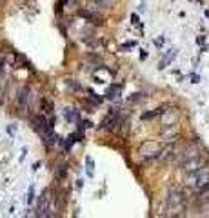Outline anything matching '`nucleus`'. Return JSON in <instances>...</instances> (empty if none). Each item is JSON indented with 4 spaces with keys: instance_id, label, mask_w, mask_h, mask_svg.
Returning a JSON list of instances; mask_svg holds the SVG:
<instances>
[{
    "instance_id": "nucleus-4",
    "label": "nucleus",
    "mask_w": 209,
    "mask_h": 218,
    "mask_svg": "<svg viewBox=\"0 0 209 218\" xmlns=\"http://www.w3.org/2000/svg\"><path fill=\"white\" fill-rule=\"evenodd\" d=\"M49 200H51V196H49V189H46L42 196H40V200H38V216H48L49 213Z\"/></svg>"
},
{
    "instance_id": "nucleus-16",
    "label": "nucleus",
    "mask_w": 209,
    "mask_h": 218,
    "mask_svg": "<svg viewBox=\"0 0 209 218\" xmlns=\"http://www.w3.org/2000/svg\"><path fill=\"white\" fill-rule=\"evenodd\" d=\"M202 211H204V215L209 216V202H204V207H202Z\"/></svg>"
},
{
    "instance_id": "nucleus-11",
    "label": "nucleus",
    "mask_w": 209,
    "mask_h": 218,
    "mask_svg": "<svg viewBox=\"0 0 209 218\" xmlns=\"http://www.w3.org/2000/svg\"><path fill=\"white\" fill-rule=\"evenodd\" d=\"M64 115H66V120H69V122H75V120H78V117H77V113L73 111L71 107H67L66 111H64Z\"/></svg>"
},
{
    "instance_id": "nucleus-21",
    "label": "nucleus",
    "mask_w": 209,
    "mask_h": 218,
    "mask_svg": "<svg viewBox=\"0 0 209 218\" xmlns=\"http://www.w3.org/2000/svg\"><path fill=\"white\" fill-rule=\"evenodd\" d=\"M131 20H133V24H138V17H137V15H133Z\"/></svg>"
},
{
    "instance_id": "nucleus-18",
    "label": "nucleus",
    "mask_w": 209,
    "mask_h": 218,
    "mask_svg": "<svg viewBox=\"0 0 209 218\" xmlns=\"http://www.w3.org/2000/svg\"><path fill=\"white\" fill-rule=\"evenodd\" d=\"M8 133H9L11 136H13V135H15V126H9V127H8Z\"/></svg>"
},
{
    "instance_id": "nucleus-15",
    "label": "nucleus",
    "mask_w": 209,
    "mask_h": 218,
    "mask_svg": "<svg viewBox=\"0 0 209 218\" xmlns=\"http://www.w3.org/2000/svg\"><path fill=\"white\" fill-rule=\"evenodd\" d=\"M98 8H107V6H111V0H93Z\"/></svg>"
},
{
    "instance_id": "nucleus-17",
    "label": "nucleus",
    "mask_w": 209,
    "mask_h": 218,
    "mask_svg": "<svg viewBox=\"0 0 209 218\" xmlns=\"http://www.w3.org/2000/svg\"><path fill=\"white\" fill-rule=\"evenodd\" d=\"M129 47H135V42H129V44H124L122 49H129Z\"/></svg>"
},
{
    "instance_id": "nucleus-9",
    "label": "nucleus",
    "mask_w": 209,
    "mask_h": 218,
    "mask_svg": "<svg viewBox=\"0 0 209 218\" xmlns=\"http://www.w3.org/2000/svg\"><path fill=\"white\" fill-rule=\"evenodd\" d=\"M28 102H29V89H22V91H20V97H18V104H20V107L28 106Z\"/></svg>"
},
{
    "instance_id": "nucleus-20",
    "label": "nucleus",
    "mask_w": 209,
    "mask_h": 218,
    "mask_svg": "<svg viewBox=\"0 0 209 218\" xmlns=\"http://www.w3.org/2000/svg\"><path fill=\"white\" fill-rule=\"evenodd\" d=\"M155 44H157V46H162V44H164V38H158V40H155Z\"/></svg>"
},
{
    "instance_id": "nucleus-3",
    "label": "nucleus",
    "mask_w": 209,
    "mask_h": 218,
    "mask_svg": "<svg viewBox=\"0 0 209 218\" xmlns=\"http://www.w3.org/2000/svg\"><path fill=\"white\" fill-rule=\"evenodd\" d=\"M200 167H206V158L202 156V153L197 155V156H191V158H187V160L182 162V169H184V171H187V173L197 171V169H200Z\"/></svg>"
},
{
    "instance_id": "nucleus-2",
    "label": "nucleus",
    "mask_w": 209,
    "mask_h": 218,
    "mask_svg": "<svg viewBox=\"0 0 209 218\" xmlns=\"http://www.w3.org/2000/svg\"><path fill=\"white\" fill-rule=\"evenodd\" d=\"M184 204H186L184 195H182L178 189L171 187L169 189V196H167V207H169L171 211H182L184 209Z\"/></svg>"
},
{
    "instance_id": "nucleus-7",
    "label": "nucleus",
    "mask_w": 209,
    "mask_h": 218,
    "mask_svg": "<svg viewBox=\"0 0 209 218\" xmlns=\"http://www.w3.org/2000/svg\"><path fill=\"white\" fill-rule=\"evenodd\" d=\"M42 136H44V142L48 146H55L57 144V135L51 131V129H48V131H44L42 133Z\"/></svg>"
},
{
    "instance_id": "nucleus-13",
    "label": "nucleus",
    "mask_w": 209,
    "mask_h": 218,
    "mask_svg": "<svg viewBox=\"0 0 209 218\" xmlns=\"http://www.w3.org/2000/svg\"><path fill=\"white\" fill-rule=\"evenodd\" d=\"M86 169H87V176H93V173H95V171H93V167H95V164H93V160H91V156H87V158H86Z\"/></svg>"
},
{
    "instance_id": "nucleus-14",
    "label": "nucleus",
    "mask_w": 209,
    "mask_h": 218,
    "mask_svg": "<svg viewBox=\"0 0 209 218\" xmlns=\"http://www.w3.org/2000/svg\"><path fill=\"white\" fill-rule=\"evenodd\" d=\"M33 200H35V186H31L28 191V204H33Z\"/></svg>"
},
{
    "instance_id": "nucleus-6",
    "label": "nucleus",
    "mask_w": 209,
    "mask_h": 218,
    "mask_svg": "<svg viewBox=\"0 0 209 218\" xmlns=\"http://www.w3.org/2000/svg\"><path fill=\"white\" fill-rule=\"evenodd\" d=\"M118 122H120V118H118V115H113V117H107L106 120H104V127H107V129H117L118 127Z\"/></svg>"
},
{
    "instance_id": "nucleus-8",
    "label": "nucleus",
    "mask_w": 209,
    "mask_h": 218,
    "mask_svg": "<svg viewBox=\"0 0 209 218\" xmlns=\"http://www.w3.org/2000/svg\"><path fill=\"white\" fill-rule=\"evenodd\" d=\"M175 57H177V49H171L169 53L166 54V58H164V60H162V62H160V66H158V67H160V69H164V67H166L167 64H169V62H173V60H175Z\"/></svg>"
},
{
    "instance_id": "nucleus-23",
    "label": "nucleus",
    "mask_w": 209,
    "mask_h": 218,
    "mask_svg": "<svg viewBox=\"0 0 209 218\" xmlns=\"http://www.w3.org/2000/svg\"><path fill=\"white\" fill-rule=\"evenodd\" d=\"M140 58H142V60H144V58H147V53H146V51H142V53H140Z\"/></svg>"
},
{
    "instance_id": "nucleus-22",
    "label": "nucleus",
    "mask_w": 209,
    "mask_h": 218,
    "mask_svg": "<svg viewBox=\"0 0 209 218\" xmlns=\"http://www.w3.org/2000/svg\"><path fill=\"white\" fill-rule=\"evenodd\" d=\"M204 40H206L204 37H198V38H197V42H198V44H204Z\"/></svg>"
},
{
    "instance_id": "nucleus-12",
    "label": "nucleus",
    "mask_w": 209,
    "mask_h": 218,
    "mask_svg": "<svg viewBox=\"0 0 209 218\" xmlns=\"http://www.w3.org/2000/svg\"><path fill=\"white\" fill-rule=\"evenodd\" d=\"M118 91H120V87H118V86L109 87V89H107V98H109V100H113V98H118Z\"/></svg>"
},
{
    "instance_id": "nucleus-19",
    "label": "nucleus",
    "mask_w": 209,
    "mask_h": 218,
    "mask_svg": "<svg viewBox=\"0 0 209 218\" xmlns=\"http://www.w3.org/2000/svg\"><path fill=\"white\" fill-rule=\"evenodd\" d=\"M2 66H4V58H2V54H0V77H2Z\"/></svg>"
},
{
    "instance_id": "nucleus-10",
    "label": "nucleus",
    "mask_w": 209,
    "mask_h": 218,
    "mask_svg": "<svg viewBox=\"0 0 209 218\" xmlns=\"http://www.w3.org/2000/svg\"><path fill=\"white\" fill-rule=\"evenodd\" d=\"M169 156H173V146H169V147H166L164 151H162V153L158 155V158H160L162 162H167V160H169Z\"/></svg>"
},
{
    "instance_id": "nucleus-5",
    "label": "nucleus",
    "mask_w": 209,
    "mask_h": 218,
    "mask_svg": "<svg viewBox=\"0 0 209 218\" xmlns=\"http://www.w3.org/2000/svg\"><path fill=\"white\" fill-rule=\"evenodd\" d=\"M31 122H33V127H35L38 133H44V131H48V129H51V124H48V120H46L42 115L31 118Z\"/></svg>"
},
{
    "instance_id": "nucleus-1",
    "label": "nucleus",
    "mask_w": 209,
    "mask_h": 218,
    "mask_svg": "<svg viewBox=\"0 0 209 218\" xmlns=\"http://www.w3.org/2000/svg\"><path fill=\"white\" fill-rule=\"evenodd\" d=\"M187 186H193V187H204L206 184H209V169L206 167H200L197 169V171H191L189 175H187Z\"/></svg>"
}]
</instances>
